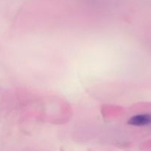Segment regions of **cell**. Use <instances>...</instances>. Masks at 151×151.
Returning <instances> with one entry per match:
<instances>
[{
	"label": "cell",
	"mask_w": 151,
	"mask_h": 151,
	"mask_svg": "<svg viewBox=\"0 0 151 151\" xmlns=\"http://www.w3.org/2000/svg\"><path fill=\"white\" fill-rule=\"evenodd\" d=\"M150 122V117L147 114L137 115V116H133L129 121L131 125H137V126H144V125H148Z\"/></svg>",
	"instance_id": "obj_1"
}]
</instances>
